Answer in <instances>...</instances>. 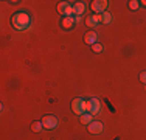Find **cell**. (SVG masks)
Returning a JSON list of instances; mask_svg holds the SVG:
<instances>
[{"instance_id":"5b68a950","label":"cell","mask_w":146,"mask_h":140,"mask_svg":"<svg viewBox=\"0 0 146 140\" xmlns=\"http://www.w3.org/2000/svg\"><path fill=\"white\" fill-rule=\"evenodd\" d=\"M40 121H42L45 129H54L58 126V118L54 115H44V118Z\"/></svg>"},{"instance_id":"6da1fadb","label":"cell","mask_w":146,"mask_h":140,"mask_svg":"<svg viewBox=\"0 0 146 140\" xmlns=\"http://www.w3.org/2000/svg\"><path fill=\"white\" fill-rule=\"evenodd\" d=\"M13 27L19 31H25L31 27V17L28 13L25 11H20V13H16L13 16Z\"/></svg>"},{"instance_id":"ac0fdd59","label":"cell","mask_w":146,"mask_h":140,"mask_svg":"<svg viewBox=\"0 0 146 140\" xmlns=\"http://www.w3.org/2000/svg\"><path fill=\"white\" fill-rule=\"evenodd\" d=\"M79 22H82V17L81 16H75V23H79Z\"/></svg>"},{"instance_id":"30bf717a","label":"cell","mask_w":146,"mask_h":140,"mask_svg":"<svg viewBox=\"0 0 146 140\" xmlns=\"http://www.w3.org/2000/svg\"><path fill=\"white\" fill-rule=\"evenodd\" d=\"M84 13H86V5L82 2H76L75 5H73V14H76V16H82Z\"/></svg>"},{"instance_id":"52a82bcc","label":"cell","mask_w":146,"mask_h":140,"mask_svg":"<svg viewBox=\"0 0 146 140\" xmlns=\"http://www.w3.org/2000/svg\"><path fill=\"white\" fill-rule=\"evenodd\" d=\"M89 132L90 134H101L103 132V129H104V126H103V123L101 121H96V120H93L92 123L89 125Z\"/></svg>"},{"instance_id":"e0dca14e","label":"cell","mask_w":146,"mask_h":140,"mask_svg":"<svg viewBox=\"0 0 146 140\" xmlns=\"http://www.w3.org/2000/svg\"><path fill=\"white\" fill-rule=\"evenodd\" d=\"M140 81L143 83V84H146V72H141L140 73Z\"/></svg>"},{"instance_id":"8fae6325","label":"cell","mask_w":146,"mask_h":140,"mask_svg":"<svg viewBox=\"0 0 146 140\" xmlns=\"http://www.w3.org/2000/svg\"><path fill=\"white\" fill-rule=\"evenodd\" d=\"M75 25V16H68V17H64L62 19V27L65 30H70V28Z\"/></svg>"},{"instance_id":"7a4b0ae2","label":"cell","mask_w":146,"mask_h":140,"mask_svg":"<svg viewBox=\"0 0 146 140\" xmlns=\"http://www.w3.org/2000/svg\"><path fill=\"white\" fill-rule=\"evenodd\" d=\"M72 111L75 112L76 115H82L87 112V101L84 98H75L72 101Z\"/></svg>"},{"instance_id":"d6986e66","label":"cell","mask_w":146,"mask_h":140,"mask_svg":"<svg viewBox=\"0 0 146 140\" xmlns=\"http://www.w3.org/2000/svg\"><path fill=\"white\" fill-rule=\"evenodd\" d=\"M140 3H141L143 6H146V0H143V2H140Z\"/></svg>"},{"instance_id":"8992f818","label":"cell","mask_w":146,"mask_h":140,"mask_svg":"<svg viewBox=\"0 0 146 140\" xmlns=\"http://www.w3.org/2000/svg\"><path fill=\"white\" fill-rule=\"evenodd\" d=\"M58 11H59V14H62L64 17H68V16H72V14H73V6L68 2H61L58 5Z\"/></svg>"},{"instance_id":"7c38bea8","label":"cell","mask_w":146,"mask_h":140,"mask_svg":"<svg viewBox=\"0 0 146 140\" xmlns=\"http://www.w3.org/2000/svg\"><path fill=\"white\" fill-rule=\"evenodd\" d=\"M79 120H81V123L82 125H90L93 121V115L92 114H89V112H86V114H82V115H79Z\"/></svg>"},{"instance_id":"9c48e42d","label":"cell","mask_w":146,"mask_h":140,"mask_svg":"<svg viewBox=\"0 0 146 140\" xmlns=\"http://www.w3.org/2000/svg\"><path fill=\"white\" fill-rule=\"evenodd\" d=\"M84 42H86V44H89V45L98 44V33H96V31H89V33H86Z\"/></svg>"},{"instance_id":"5bb4252c","label":"cell","mask_w":146,"mask_h":140,"mask_svg":"<svg viewBox=\"0 0 146 140\" xmlns=\"http://www.w3.org/2000/svg\"><path fill=\"white\" fill-rule=\"evenodd\" d=\"M31 129H33L34 132H40L44 129V125H42V121H34L33 125H31Z\"/></svg>"},{"instance_id":"2e32d148","label":"cell","mask_w":146,"mask_h":140,"mask_svg":"<svg viewBox=\"0 0 146 140\" xmlns=\"http://www.w3.org/2000/svg\"><path fill=\"white\" fill-rule=\"evenodd\" d=\"M138 6H140V2H137V0H131V2H129V8L134 9V11H135V9H138Z\"/></svg>"},{"instance_id":"ba28073f","label":"cell","mask_w":146,"mask_h":140,"mask_svg":"<svg viewBox=\"0 0 146 140\" xmlns=\"http://www.w3.org/2000/svg\"><path fill=\"white\" fill-rule=\"evenodd\" d=\"M86 23H87V27H90V28H96L98 23H101V14H93V16H89L87 19H86Z\"/></svg>"},{"instance_id":"277c9868","label":"cell","mask_w":146,"mask_h":140,"mask_svg":"<svg viewBox=\"0 0 146 140\" xmlns=\"http://www.w3.org/2000/svg\"><path fill=\"white\" fill-rule=\"evenodd\" d=\"M109 6V2L107 0H95L92 2V11L95 14H103Z\"/></svg>"},{"instance_id":"3957f363","label":"cell","mask_w":146,"mask_h":140,"mask_svg":"<svg viewBox=\"0 0 146 140\" xmlns=\"http://www.w3.org/2000/svg\"><path fill=\"white\" fill-rule=\"evenodd\" d=\"M87 112L92 115H98L101 112V101L98 98H90L87 101Z\"/></svg>"},{"instance_id":"4fadbf2b","label":"cell","mask_w":146,"mask_h":140,"mask_svg":"<svg viewBox=\"0 0 146 140\" xmlns=\"http://www.w3.org/2000/svg\"><path fill=\"white\" fill-rule=\"evenodd\" d=\"M101 22L103 23H110L112 22V14H110L109 11H104L101 14Z\"/></svg>"},{"instance_id":"9a60e30c","label":"cell","mask_w":146,"mask_h":140,"mask_svg":"<svg viewBox=\"0 0 146 140\" xmlns=\"http://www.w3.org/2000/svg\"><path fill=\"white\" fill-rule=\"evenodd\" d=\"M92 50L95 51V53H101V51L104 50V47H103V45H101V44H100V42H98V44L92 45Z\"/></svg>"}]
</instances>
